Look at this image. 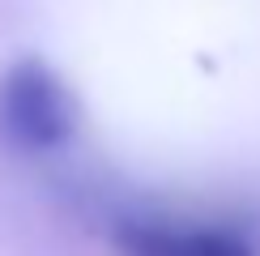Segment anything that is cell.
I'll return each mask as SVG.
<instances>
[{"label":"cell","mask_w":260,"mask_h":256,"mask_svg":"<svg viewBox=\"0 0 260 256\" xmlns=\"http://www.w3.org/2000/svg\"><path fill=\"white\" fill-rule=\"evenodd\" d=\"M0 133L21 149H56L73 133V99L43 60H21L0 81Z\"/></svg>","instance_id":"1"},{"label":"cell","mask_w":260,"mask_h":256,"mask_svg":"<svg viewBox=\"0 0 260 256\" xmlns=\"http://www.w3.org/2000/svg\"><path fill=\"white\" fill-rule=\"evenodd\" d=\"M124 256H256L252 243L222 227H162V222H128L120 227Z\"/></svg>","instance_id":"2"}]
</instances>
